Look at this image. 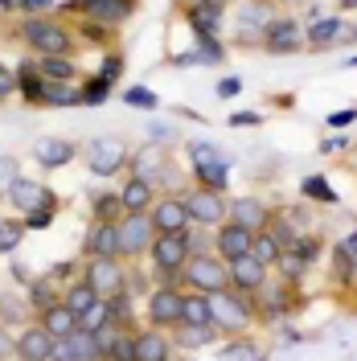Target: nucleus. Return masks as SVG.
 I'll return each mask as SVG.
<instances>
[{"mask_svg": "<svg viewBox=\"0 0 357 361\" xmlns=\"http://www.w3.org/2000/svg\"><path fill=\"white\" fill-rule=\"evenodd\" d=\"M210 312H214V329L218 333H243V329H250V320L259 316V308L250 304V295L226 288V292L210 295Z\"/></svg>", "mask_w": 357, "mask_h": 361, "instance_id": "nucleus-1", "label": "nucleus"}, {"mask_svg": "<svg viewBox=\"0 0 357 361\" xmlns=\"http://www.w3.org/2000/svg\"><path fill=\"white\" fill-rule=\"evenodd\" d=\"M21 37L33 45V49H42L45 58H49V54H62V58L74 54V37H70L62 25L45 21V17H29V21L21 25Z\"/></svg>", "mask_w": 357, "mask_h": 361, "instance_id": "nucleus-2", "label": "nucleus"}, {"mask_svg": "<svg viewBox=\"0 0 357 361\" xmlns=\"http://www.w3.org/2000/svg\"><path fill=\"white\" fill-rule=\"evenodd\" d=\"M185 279H189L201 295H218V292L230 288V267H226L222 259H214V255H189Z\"/></svg>", "mask_w": 357, "mask_h": 361, "instance_id": "nucleus-3", "label": "nucleus"}, {"mask_svg": "<svg viewBox=\"0 0 357 361\" xmlns=\"http://www.w3.org/2000/svg\"><path fill=\"white\" fill-rule=\"evenodd\" d=\"M193 238H189V230H181V234H157V243L148 247L152 255V263H157L160 275H177L185 263H189V255H193Z\"/></svg>", "mask_w": 357, "mask_h": 361, "instance_id": "nucleus-4", "label": "nucleus"}, {"mask_svg": "<svg viewBox=\"0 0 357 361\" xmlns=\"http://www.w3.org/2000/svg\"><path fill=\"white\" fill-rule=\"evenodd\" d=\"M271 21H275L271 4H263V0H243V4H238V17H234V42L238 45H263V33H267Z\"/></svg>", "mask_w": 357, "mask_h": 361, "instance_id": "nucleus-5", "label": "nucleus"}, {"mask_svg": "<svg viewBox=\"0 0 357 361\" xmlns=\"http://www.w3.org/2000/svg\"><path fill=\"white\" fill-rule=\"evenodd\" d=\"M115 230H119V255H144L157 243V230H152L148 214H123L115 222Z\"/></svg>", "mask_w": 357, "mask_h": 361, "instance_id": "nucleus-6", "label": "nucleus"}, {"mask_svg": "<svg viewBox=\"0 0 357 361\" xmlns=\"http://www.w3.org/2000/svg\"><path fill=\"white\" fill-rule=\"evenodd\" d=\"M185 209H189V222H198V226H222L230 218V205H226L222 193L201 189V185L185 197Z\"/></svg>", "mask_w": 357, "mask_h": 361, "instance_id": "nucleus-7", "label": "nucleus"}, {"mask_svg": "<svg viewBox=\"0 0 357 361\" xmlns=\"http://www.w3.org/2000/svg\"><path fill=\"white\" fill-rule=\"evenodd\" d=\"M49 361H103V345L95 333H83V329H74L70 337H58L54 341V353Z\"/></svg>", "mask_w": 357, "mask_h": 361, "instance_id": "nucleus-8", "label": "nucleus"}, {"mask_svg": "<svg viewBox=\"0 0 357 361\" xmlns=\"http://www.w3.org/2000/svg\"><path fill=\"white\" fill-rule=\"evenodd\" d=\"M263 49L267 54H296V49H304V25L296 17H275L267 25V33H263Z\"/></svg>", "mask_w": 357, "mask_h": 361, "instance_id": "nucleus-9", "label": "nucleus"}, {"mask_svg": "<svg viewBox=\"0 0 357 361\" xmlns=\"http://www.w3.org/2000/svg\"><path fill=\"white\" fill-rule=\"evenodd\" d=\"M226 267H230V288H234V292L259 295L263 288H267V267H263V263H255L250 255H243V259H230Z\"/></svg>", "mask_w": 357, "mask_h": 361, "instance_id": "nucleus-10", "label": "nucleus"}, {"mask_svg": "<svg viewBox=\"0 0 357 361\" xmlns=\"http://www.w3.org/2000/svg\"><path fill=\"white\" fill-rule=\"evenodd\" d=\"M83 279L95 288L99 300H111L115 292H123V267H119L115 259H90V267H87Z\"/></svg>", "mask_w": 357, "mask_h": 361, "instance_id": "nucleus-11", "label": "nucleus"}, {"mask_svg": "<svg viewBox=\"0 0 357 361\" xmlns=\"http://www.w3.org/2000/svg\"><path fill=\"white\" fill-rule=\"evenodd\" d=\"M181 304H185V295L177 288H160L152 292L148 300V320H152V329H177L181 324Z\"/></svg>", "mask_w": 357, "mask_h": 361, "instance_id": "nucleus-12", "label": "nucleus"}, {"mask_svg": "<svg viewBox=\"0 0 357 361\" xmlns=\"http://www.w3.org/2000/svg\"><path fill=\"white\" fill-rule=\"evenodd\" d=\"M152 230L157 234H181V230H189V209H185V202L181 197H160V202H152Z\"/></svg>", "mask_w": 357, "mask_h": 361, "instance_id": "nucleus-13", "label": "nucleus"}, {"mask_svg": "<svg viewBox=\"0 0 357 361\" xmlns=\"http://www.w3.org/2000/svg\"><path fill=\"white\" fill-rule=\"evenodd\" d=\"M8 202L17 205L21 214H29V209H58V202H54V193L49 189H42V180H29V177H17L13 180V189H8Z\"/></svg>", "mask_w": 357, "mask_h": 361, "instance_id": "nucleus-14", "label": "nucleus"}, {"mask_svg": "<svg viewBox=\"0 0 357 361\" xmlns=\"http://www.w3.org/2000/svg\"><path fill=\"white\" fill-rule=\"evenodd\" d=\"M132 4L135 0H70L66 8L70 13H90L95 21H103V25H119L132 17Z\"/></svg>", "mask_w": 357, "mask_h": 361, "instance_id": "nucleus-15", "label": "nucleus"}, {"mask_svg": "<svg viewBox=\"0 0 357 361\" xmlns=\"http://www.w3.org/2000/svg\"><path fill=\"white\" fill-rule=\"evenodd\" d=\"M87 160H90V169H95L99 177H111V173H119V169L128 164V148H123L119 140H95Z\"/></svg>", "mask_w": 357, "mask_h": 361, "instance_id": "nucleus-16", "label": "nucleus"}, {"mask_svg": "<svg viewBox=\"0 0 357 361\" xmlns=\"http://www.w3.org/2000/svg\"><path fill=\"white\" fill-rule=\"evenodd\" d=\"M250 238H255V230H246V226L238 222H222L218 226V259L222 263H230V259H243V255H250Z\"/></svg>", "mask_w": 357, "mask_h": 361, "instance_id": "nucleus-17", "label": "nucleus"}, {"mask_svg": "<svg viewBox=\"0 0 357 361\" xmlns=\"http://www.w3.org/2000/svg\"><path fill=\"white\" fill-rule=\"evenodd\" d=\"M222 17H226L222 0H193V4H189V25H193L198 37H218Z\"/></svg>", "mask_w": 357, "mask_h": 361, "instance_id": "nucleus-18", "label": "nucleus"}, {"mask_svg": "<svg viewBox=\"0 0 357 361\" xmlns=\"http://www.w3.org/2000/svg\"><path fill=\"white\" fill-rule=\"evenodd\" d=\"M49 353H54V337L45 333L42 324H29L17 337V353L13 357L17 361H49Z\"/></svg>", "mask_w": 357, "mask_h": 361, "instance_id": "nucleus-19", "label": "nucleus"}, {"mask_svg": "<svg viewBox=\"0 0 357 361\" xmlns=\"http://www.w3.org/2000/svg\"><path fill=\"white\" fill-rule=\"evenodd\" d=\"M341 33H345V21H341V17H333V13H316L313 25L304 29V45H308V49H329Z\"/></svg>", "mask_w": 357, "mask_h": 361, "instance_id": "nucleus-20", "label": "nucleus"}, {"mask_svg": "<svg viewBox=\"0 0 357 361\" xmlns=\"http://www.w3.org/2000/svg\"><path fill=\"white\" fill-rule=\"evenodd\" d=\"M83 250H87V259H115V255H119V230H115V222L90 226Z\"/></svg>", "mask_w": 357, "mask_h": 361, "instance_id": "nucleus-21", "label": "nucleus"}, {"mask_svg": "<svg viewBox=\"0 0 357 361\" xmlns=\"http://www.w3.org/2000/svg\"><path fill=\"white\" fill-rule=\"evenodd\" d=\"M267 218L271 214H267V205L259 202V197H234V202H230V222L246 226V230H255V234L267 226Z\"/></svg>", "mask_w": 357, "mask_h": 361, "instance_id": "nucleus-22", "label": "nucleus"}, {"mask_svg": "<svg viewBox=\"0 0 357 361\" xmlns=\"http://www.w3.org/2000/svg\"><path fill=\"white\" fill-rule=\"evenodd\" d=\"M42 329H45L54 341H58V337H70V333L78 329V316L70 312L62 300H54V304H45V308H42Z\"/></svg>", "mask_w": 357, "mask_h": 361, "instance_id": "nucleus-23", "label": "nucleus"}, {"mask_svg": "<svg viewBox=\"0 0 357 361\" xmlns=\"http://www.w3.org/2000/svg\"><path fill=\"white\" fill-rule=\"evenodd\" d=\"M135 345V361H169V341L160 329H144V333H132Z\"/></svg>", "mask_w": 357, "mask_h": 361, "instance_id": "nucleus-24", "label": "nucleus"}, {"mask_svg": "<svg viewBox=\"0 0 357 361\" xmlns=\"http://www.w3.org/2000/svg\"><path fill=\"white\" fill-rule=\"evenodd\" d=\"M17 90H21L25 103H42L45 99V78H42V70H37L33 58H25L21 66H17Z\"/></svg>", "mask_w": 357, "mask_h": 361, "instance_id": "nucleus-25", "label": "nucleus"}, {"mask_svg": "<svg viewBox=\"0 0 357 361\" xmlns=\"http://www.w3.org/2000/svg\"><path fill=\"white\" fill-rule=\"evenodd\" d=\"M119 202H123V209L128 214H144V209H152V185L148 180H140V177H132V180H123V189H119Z\"/></svg>", "mask_w": 357, "mask_h": 361, "instance_id": "nucleus-26", "label": "nucleus"}, {"mask_svg": "<svg viewBox=\"0 0 357 361\" xmlns=\"http://www.w3.org/2000/svg\"><path fill=\"white\" fill-rule=\"evenodd\" d=\"M33 157H37V164H45V169H62V164H70L74 160V144L70 140H42L37 148H33Z\"/></svg>", "mask_w": 357, "mask_h": 361, "instance_id": "nucleus-27", "label": "nucleus"}, {"mask_svg": "<svg viewBox=\"0 0 357 361\" xmlns=\"http://www.w3.org/2000/svg\"><path fill=\"white\" fill-rule=\"evenodd\" d=\"M218 361H267V353L259 349V341L234 337L230 345H222V349H218Z\"/></svg>", "mask_w": 357, "mask_h": 361, "instance_id": "nucleus-28", "label": "nucleus"}, {"mask_svg": "<svg viewBox=\"0 0 357 361\" xmlns=\"http://www.w3.org/2000/svg\"><path fill=\"white\" fill-rule=\"evenodd\" d=\"M181 324H214V312H210V295H185V304H181Z\"/></svg>", "mask_w": 357, "mask_h": 361, "instance_id": "nucleus-29", "label": "nucleus"}, {"mask_svg": "<svg viewBox=\"0 0 357 361\" xmlns=\"http://www.w3.org/2000/svg\"><path fill=\"white\" fill-rule=\"evenodd\" d=\"M37 70H42V78H49V82H74V78H78L74 62H70V58H62V54H49V58H42V62H37Z\"/></svg>", "mask_w": 357, "mask_h": 361, "instance_id": "nucleus-30", "label": "nucleus"}, {"mask_svg": "<svg viewBox=\"0 0 357 361\" xmlns=\"http://www.w3.org/2000/svg\"><path fill=\"white\" fill-rule=\"evenodd\" d=\"M157 169H164V148H144L140 157H132V177L140 180H157Z\"/></svg>", "mask_w": 357, "mask_h": 361, "instance_id": "nucleus-31", "label": "nucleus"}, {"mask_svg": "<svg viewBox=\"0 0 357 361\" xmlns=\"http://www.w3.org/2000/svg\"><path fill=\"white\" fill-rule=\"evenodd\" d=\"M193 173H198L201 189H214V193H222V189H226V177H230V164H226V160H210V164H193Z\"/></svg>", "mask_w": 357, "mask_h": 361, "instance_id": "nucleus-32", "label": "nucleus"}, {"mask_svg": "<svg viewBox=\"0 0 357 361\" xmlns=\"http://www.w3.org/2000/svg\"><path fill=\"white\" fill-rule=\"evenodd\" d=\"M275 271L284 275V283H288V288H296V283L304 279L308 263H304V259H300V255H296L291 247H284V250H279V259H275Z\"/></svg>", "mask_w": 357, "mask_h": 361, "instance_id": "nucleus-33", "label": "nucleus"}, {"mask_svg": "<svg viewBox=\"0 0 357 361\" xmlns=\"http://www.w3.org/2000/svg\"><path fill=\"white\" fill-rule=\"evenodd\" d=\"M78 329H83V333H103V329H111V308H107V300H95L87 312H78Z\"/></svg>", "mask_w": 357, "mask_h": 361, "instance_id": "nucleus-34", "label": "nucleus"}, {"mask_svg": "<svg viewBox=\"0 0 357 361\" xmlns=\"http://www.w3.org/2000/svg\"><path fill=\"white\" fill-rule=\"evenodd\" d=\"M279 243H275V238H271L267 230H259V234H255V238H250V259H255V263H263V267H275V259H279Z\"/></svg>", "mask_w": 357, "mask_h": 361, "instance_id": "nucleus-35", "label": "nucleus"}, {"mask_svg": "<svg viewBox=\"0 0 357 361\" xmlns=\"http://www.w3.org/2000/svg\"><path fill=\"white\" fill-rule=\"evenodd\" d=\"M45 107H70V103H83V94H78V87H70V82H49L45 78Z\"/></svg>", "mask_w": 357, "mask_h": 361, "instance_id": "nucleus-36", "label": "nucleus"}, {"mask_svg": "<svg viewBox=\"0 0 357 361\" xmlns=\"http://www.w3.org/2000/svg\"><path fill=\"white\" fill-rule=\"evenodd\" d=\"M173 333H177V345H185V349H198V345H205V341H214V333H218V329H214V324H205V329H201V324H177Z\"/></svg>", "mask_w": 357, "mask_h": 361, "instance_id": "nucleus-37", "label": "nucleus"}, {"mask_svg": "<svg viewBox=\"0 0 357 361\" xmlns=\"http://www.w3.org/2000/svg\"><path fill=\"white\" fill-rule=\"evenodd\" d=\"M128 209L119 202V193H99L95 197V222H119Z\"/></svg>", "mask_w": 357, "mask_h": 361, "instance_id": "nucleus-38", "label": "nucleus"}, {"mask_svg": "<svg viewBox=\"0 0 357 361\" xmlns=\"http://www.w3.org/2000/svg\"><path fill=\"white\" fill-rule=\"evenodd\" d=\"M300 193H304V197H313V202H320V205H337L333 185H329L325 177H304V180H300Z\"/></svg>", "mask_w": 357, "mask_h": 361, "instance_id": "nucleus-39", "label": "nucleus"}, {"mask_svg": "<svg viewBox=\"0 0 357 361\" xmlns=\"http://www.w3.org/2000/svg\"><path fill=\"white\" fill-rule=\"evenodd\" d=\"M95 300H99V295H95V288H90L87 279H83V283H74V288H70L66 295H62V304H66L70 312L78 316V312H87L90 304H95Z\"/></svg>", "mask_w": 357, "mask_h": 361, "instance_id": "nucleus-40", "label": "nucleus"}, {"mask_svg": "<svg viewBox=\"0 0 357 361\" xmlns=\"http://www.w3.org/2000/svg\"><path fill=\"white\" fill-rule=\"evenodd\" d=\"M21 238H25V222L0 218V255H13V250L21 247Z\"/></svg>", "mask_w": 357, "mask_h": 361, "instance_id": "nucleus-41", "label": "nucleus"}, {"mask_svg": "<svg viewBox=\"0 0 357 361\" xmlns=\"http://www.w3.org/2000/svg\"><path fill=\"white\" fill-rule=\"evenodd\" d=\"M329 259H333V267H337V279H341V283H353V279H357V263H353V255H349V250L337 243V247L329 250Z\"/></svg>", "mask_w": 357, "mask_h": 361, "instance_id": "nucleus-42", "label": "nucleus"}, {"mask_svg": "<svg viewBox=\"0 0 357 361\" xmlns=\"http://www.w3.org/2000/svg\"><path fill=\"white\" fill-rule=\"evenodd\" d=\"M78 94H83V103H87V107H99V103H107V94H111V82L95 74V78H87V87L78 90Z\"/></svg>", "mask_w": 357, "mask_h": 361, "instance_id": "nucleus-43", "label": "nucleus"}, {"mask_svg": "<svg viewBox=\"0 0 357 361\" xmlns=\"http://www.w3.org/2000/svg\"><path fill=\"white\" fill-rule=\"evenodd\" d=\"M320 247H325V243L313 238V234H296V243H291V250H296L304 263H316V259H320Z\"/></svg>", "mask_w": 357, "mask_h": 361, "instance_id": "nucleus-44", "label": "nucleus"}, {"mask_svg": "<svg viewBox=\"0 0 357 361\" xmlns=\"http://www.w3.org/2000/svg\"><path fill=\"white\" fill-rule=\"evenodd\" d=\"M123 99H128V107H144V111H157L160 107V99L152 94V90H144V87H128Z\"/></svg>", "mask_w": 357, "mask_h": 361, "instance_id": "nucleus-45", "label": "nucleus"}, {"mask_svg": "<svg viewBox=\"0 0 357 361\" xmlns=\"http://www.w3.org/2000/svg\"><path fill=\"white\" fill-rule=\"evenodd\" d=\"M17 177H21L17 157H0V197H8V189H13V180Z\"/></svg>", "mask_w": 357, "mask_h": 361, "instance_id": "nucleus-46", "label": "nucleus"}, {"mask_svg": "<svg viewBox=\"0 0 357 361\" xmlns=\"http://www.w3.org/2000/svg\"><path fill=\"white\" fill-rule=\"evenodd\" d=\"M189 160L193 164H210V160H226L214 144H189Z\"/></svg>", "mask_w": 357, "mask_h": 361, "instance_id": "nucleus-47", "label": "nucleus"}, {"mask_svg": "<svg viewBox=\"0 0 357 361\" xmlns=\"http://www.w3.org/2000/svg\"><path fill=\"white\" fill-rule=\"evenodd\" d=\"M21 222H25V230H45V226L54 222V209H45V205L42 209H29Z\"/></svg>", "mask_w": 357, "mask_h": 361, "instance_id": "nucleus-48", "label": "nucleus"}, {"mask_svg": "<svg viewBox=\"0 0 357 361\" xmlns=\"http://www.w3.org/2000/svg\"><path fill=\"white\" fill-rule=\"evenodd\" d=\"M119 74H123V58H119V54H107V62H103V70H99V78L115 82Z\"/></svg>", "mask_w": 357, "mask_h": 361, "instance_id": "nucleus-49", "label": "nucleus"}, {"mask_svg": "<svg viewBox=\"0 0 357 361\" xmlns=\"http://www.w3.org/2000/svg\"><path fill=\"white\" fill-rule=\"evenodd\" d=\"M8 94H17V70L0 66V99H8Z\"/></svg>", "mask_w": 357, "mask_h": 361, "instance_id": "nucleus-50", "label": "nucleus"}, {"mask_svg": "<svg viewBox=\"0 0 357 361\" xmlns=\"http://www.w3.org/2000/svg\"><path fill=\"white\" fill-rule=\"evenodd\" d=\"M83 33H87L90 42H107V25H103V21H95V17H87Z\"/></svg>", "mask_w": 357, "mask_h": 361, "instance_id": "nucleus-51", "label": "nucleus"}, {"mask_svg": "<svg viewBox=\"0 0 357 361\" xmlns=\"http://www.w3.org/2000/svg\"><path fill=\"white\" fill-rule=\"evenodd\" d=\"M230 123H234V128H259L263 115L259 111H238V115H230Z\"/></svg>", "mask_w": 357, "mask_h": 361, "instance_id": "nucleus-52", "label": "nucleus"}, {"mask_svg": "<svg viewBox=\"0 0 357 361\" xmlns=\"http://www.w3.org/2000/svg\"><path fill=\"white\" fill-rule=\"evenodd\" d=\"M353 119H357V111H353V107H341V111H333V115H329V128H349Z\"/></svg>", "mask_w": 357, "mask_h": 361, "instance_id": "nucleus-53", "label": "nucleus"}, {"mask_svg": "<svg viewBox=\"0 0 357 361\" xmlns=\"http://www.w3.org/2000/svg\"><path fill=\"white\" fill-rule=\"evenodd\" d=\"M238 90H243V78H222V82H218V94H222V99L238 94Z\"/></svg>", "mask_w": 357, "mask_h": 361, "instance_id": "nucleus-54", "label": "nucleus"}, {"mask_svg": "<svg viewBox=\"0 0 357 361\" xmlns=\"http://www.w3.org/2000/svg\"><path fill=\"white\" fill-rule=\"evenodd\" d=\"M13 353H17V341H13L8 333H4V329H0V361H8Z\"/></svg>", "mask_w": 357, "mask_h": 361, "instance_id": "nucleus-55", "label": "nucleus"}, {"mask_svg": "<svg viewBox=\"0 0 357 361\" xmlns=\"http://www.w3.org/2000/svg\"><path fill=\"white\" fill-rule=\"evenodd\" d=\"M29 295H33L42 308H45V304H54V295H49V283H45V279H42V283H33V292H29Z\"/></svg>", "mask_w": 357, "mask_h": 361, "instance_id": "nucleus-56", "label": "nucleus"}, {"mask_svg": "<svg viewBox=\"0 0 357 361\" xmlns=\"http://www.w3.org/2000/svg\"><path fill=\"white\" fill-rule=\"evenodd\" d=\"M25 13H45V8H54V0H17Z\"/></svg>", "mask_w": 357, "mask_h": 361, "instance_id": "nucleus-57", "label": "nucleus"}, {"mask_svg": "<svg viewBox=\"0 0 357 361\" xmlns=\"http://www.w3.org/2000/svg\"><path fill=\"white\" fill-rule=\"evenodd\" d=\"M341 148H345V140L333 135V140H325V148H320V152H341Z\"/></svg>", "mask_w": 357, "mask_h": 361, "instance_id": "nucleus-58", "label": "nucleus"}, {"mask_svg": "<svg viewBox=\"0 0 357 361\" xmlns=\"http://www.w3.org/2000/svg\"><path fill=\"white\" fill-rule=\"evenodd\" d=\"M341 247L349 250V255H353V263H357V230H353V234H349V238H345V243H341Z\"/></svg>", "mask_w": 357, "mask_h": 361, "instance_id": "nucleus-59", "label": "nucleus"}, {"mask_svg": "<svg viewBox=\"0 0 357 361\" xmlns=\"http://www.w3.org/2000/svg\"><path fill=\"white\" fill-rule=\"evenodd\" d=\"M8 8H17V0H0V13H8Z\"/></svg>", "mask_w": 357, "mask_h": 361, "instance_id": "nucleus-60", "label": "nucleus"}, {"mask_svg": "<svg viewBox=\"0 0 357 361\" xmlns=\"http://www.w3.org/2000/svg\"><path fill=\"white\" fill-rule=\"evenodd\" d=\"M345 66H357V54H353V58H349V62H345Z\"/></svg>", "mask_w": 357, "mask_h": 361, "instance_id": "nucleus-61", "label": "nucleus"}, {"mask_svg": "<svg viewBox=\"0 0 357 361\" xmlns=\"http://www.w3.org/2000/svg\"><path fill=\"white\" fill-rule=\"evenodd\" d=\"M275 4H296V0H275Z\"/></svg>", "mask_w": 357, "mask_h": 361, "instance_id": "nucleus-62", "label": "nucleus"}, {"mask_svg": "<svg viewBox=\"0 0 357 361\" xmlns=\"http://www.w3.org/2000/svg\"><path fill=\"white\" fill-rule=\"evenodd\" d=\"M353 37H357V29H353Z\"/></svg>", "mask_w": 357, "mask_h": 361, "instance_id": "nucleus-63", "label": "nucleus"}]
</instances>
